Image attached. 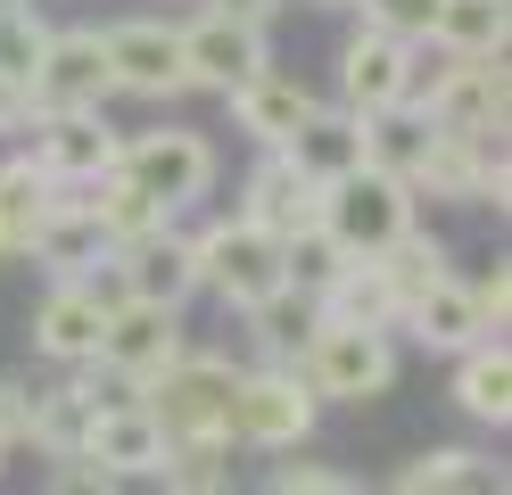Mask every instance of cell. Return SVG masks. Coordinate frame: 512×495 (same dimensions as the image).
Segmentation results:
<instances>
[{
	"instance_id": "836d02e7",
	"label": "cell",
	"mask_w": 512,
	"mask_h": 495,
	"mask_svg": "<svg viewBox=\"0 0 512 495\" xmlns=\"http://www.w3.org/2000/svg\"><path fill=\"white\" fill-rule=\"evenodd\" d=\"M42 42H50V25L25 9V0H0V75L25 83V75H34V58H42Z\"/></svg>"
},
{
	"instance_id": "5bb4252c",
	"label": "cell",
	"mask_w": 512,
	"mask_h": 495,
	"mask_svg": "<svg viewBox=\"0 0 512 495\" xmlns=\"http://www.w3.org/2000/svg\"><path fill=\"white\" fill-rule=\"evenodd\" d=\"M116 273H124V297L133 306H166L182 314L190 297H199V248H190V231H149V240L133 248H116Z\"/></svg>"
},
{
	"instance_id": "6da1fadb",
	"label": "cell",
	"mask_w": 512,
	"mask_h": 495,
	"mask_svg": "<svg viewBox=\"0 0 512 495\" xmlns=\"http://www.w3.org/2000/svg\"><path fill=\"white\" fill-rule=\"evenodd\" d=\"M290 372L306 380L314 405H372V396L397 388V339L356 330V322H314V339L298 347Z\"/></svg>"
},
{
	"instance_id": "e0dca14e",
	"label": "cell",
	"mask_w": 512,
	"mask_h": 495,
	"mask_svg": "<svg viewBox=\"0 0 512 495\" xmlns=\"http://www.w3.org/2000/svg\"><path fill=\"white\" fill-rule=\"evenodd\" d=\"M223 99H232V124L248 132V141L256 149H281V141H290V132L314 116V108H323V99H314L298 75H281V66H265V75H248L240 91H223Z\"/></svg>"
},
{
	"instance_id": "d6a6232c",
	"label": "cell",
	"mask_w": 512,
	"mask_h": 495,
	"mask_svg": "<svg viewBox=\"0 0 512 495\" xmlns=\"http://www.w3.org/2000/svg\"><path fill=\"white\" fill-rule=\"evenodd\" d=\"M372 264H380V273H389V281H397V297H413V289H422V281H438V273H446V248L430 240V231H422V223H413V231H405V240H389V248H380Z\"/></svg>"
},
{
	"instance_id": "7c38bea8",
	"label": "cell",
	"mask_w": 512,
	"mask_h": 495,
	"mask_svg": "<svg viewBox=\"0 0 512 495\" xmlns=\"http://www.w3.org/2000/svg\"><path fill=\"white\" fill-rule=\"evenodd\" d=\"M265 66H273L265 25L207 17V9L182 25V75H190V91H240L248 75H265Z\"/></svg>"
},
{
	"instance_id": "d6986e66",
	"label": "cell",
	"mask_w": 512,
	"mask_h": 495,
	"mask_svg": "<svg viewBox=\"0 0 512 495\" xmlns=\"http://www.w3.org/2000/svg\"><path fill=\"white\" fill-rule=\"evenodd\" d=\"M25 256H34L50 281H83L91 264H108L116 248H108V231L91 223V207H83V198H67V190H58V198H50V215H42V231H34V248H25Z\"/></svg>"
},
{
	"instance_id": "8d00e7d4",
	"label": "cell",
	"mask_w": 512,
	"mask_h": 495,
	"mask_svg": "<svg viewBox=\"0 0 512 495\" xmlns=\"http://www.w3.org/2000/svg\"><path fill=\"white\" fill-rule=\"evenodd\" d=\"M265 495H356V479H339V471H314V462H290Z\"/></svg>"
},
{
	"instance_id": "277c9868",
	"label": "cell",
	"mask_w": 512,
	"mask_h": 495,
	"mask_svg": "<svg viewBox=\"0 0 512 495\" xmlns=\"http://www.w3.org/2000/svg\"><path fill=\"white\" fill-rule=\"evenodd\" d=\"M314 223H323L347 256H380L389 240L413 231V190L397 174H380V165H356V174H339L314 198Z\"/></svg>"
},
{
	"instance_id": "e575fe53",
	"label": "cell",
	"mask_w": 512,
	"mask_h": 495,
	"mask_svg": "<svg viewBox=\"0 0 512 495\" xmlns=\"http://www.w3.org/2000/svg\"><path fill=\"white\" fill-rule=\"evenodd\" d=\"M356 17H364V25H380V33H397V42H430L438 0H356Z\"/></svg>"
},
{
	"instance_id": "5b68a950",
	"label": "cell",
	"mask_w": 512,
	"mask_h": 495,
	"mask_svg": "<svg viewBox=\"0 0 512 495\" xmlns=\"http://www.w3.org/2000/svg\"><path fill=\"white\" fill-rule=\"evenodd\" d=\"M190 248H199V289H215L232 314L265 306V297L281 289V240L256 231L248 215H223L207 231H190Z\"/></svg>"
},
{
	"instance_id": "484cf974",
	"label": "cell",
	"mask_w": 512,
	"mask_h": 495,
	"mask_svg": "<svg viewBox=\"0 0 512 495\" xmlns=\"http://www.w3.org/2000/svg\"><path fill=\"white\" fill-rule=\"evenodd\" d=\"M397 314H405V297H397V281L380 273L372 256H356L331 281V297H323V322H356V330H397Z\"/></svg>"
},
{
	"instance_id": "60d3db41",
	"label": "cell",
	"mask_w": 512,
	"mask_h": 495,
	"mask_svg": "<svg viewBox=\"0 0 512 495\" xmlns=\"http://www.w3.org/2000/svg\"><path fill=\"white\" fill-rule=\"evenodd\" d=\"M25 116H34V108H25V83L0 75V132H25Z\"/></svg>"
},
{
	"instance_id": "7402d4cb",
	"label": "cell",
	"mask_w": 512,
	"mask_h": 495,
	"mask_svg": "<svg viewBox=\"0 0 512 495\" xmlns=\"http://www.w3.org/2000/svg\"><path fill=\"white\" fill-rule=\"evenodd\" d=\"M281 157H290L314 190H331L339 174H356V165H364V116H347V108H314V116L290 132V141H281Z\"/></svg>"
},
{
	"instance_id": "f1b7e54d",
	"label": "cell",
	"mask_w": 512,
	"mask_h": 495,
	"mask_svg": "<svg viewBox=\"0 0 512 495\" xmlns=\"http://www.w3.org/2000/svg\"><path fill=\"white\" fill-rule=\"evenodd\" d=\"M83 429H91V396H83V380L42 388L34 405H25V446H42L50 462H58V454H83Z\"/></svg>"
},
{
	"instance_id": "52a82bcc",
	"label": "cell",
	"mask_w": 512,
	"mask_h": 495,
	"mask_svg": "<svg viewBox=\"0 0 512 495\" xmlns=\"http://www.w3.org/2000/svg\"><path fill=\"white\" fill-rule=\"evenodd\" d=\"M413 116L446 141H488L504 132V58H438L430 91L413 99Z\"/></svg>"
},
{
	"instance_id": "4316f807",
	"label": "cell",
	"mask_w": 512,
	"mask_h": 495,
	"mask_svg": "<svg viewBox=\"0 0 512 495\" xmlns=\"http://www.w3.org/2000/svg\"><path fill=\"white\" fill-rule=\"evenodd\" d=\"M50 198H58V190L34 174V157H9V165H0V264H17L25 248H34Z\"/></svg>"
},
{
	"instance_id": "b9f144b4",
	"label": "cell",
	"mask_w": 512,
	"mask_h": 495,
	"mask_svg": "<svg viewBox=\"0 0 512 495\" xmlns=\"http://www.w3.org/2000/svg\"><path fill=\"white\" fill-rule=\"evenodd\" d=\"M314 9H356V0H314Z\"/></svg>"
},
{
	"instance_id": "4dcf8cb0",
	"label": "cell",
	"mask_w": 512,
	"mask_h": 495,
	"mask_svg": "<svg viewBox=\"0 0 512 495\" xmlns=\"http://www.w3.org/2000/svg\"><path fill=\"white\" fill-rule=\"evenodd\" d=\"M314 322H323V306L298 289H273L265 306H248V330H256V347H265V363H298V347L314 339Z\"/></svg>"
},
{
	"instance_id": "f546056e",
	"label": "cell",
	"mask_w": 512,
	"mask_h": 495,
	"mask_svg": "<svg viewBox=\"0 0 512 495\" xmlns=\"http://www.w3.org/2000/svg\"><path fill=\"white\" fill-rule=\"evenodd\" d=\"M347 264H356V256H347L323 223H306V231H290V240H281V289H298V297H314V306H323L331 281L347 273Z\"/></svg>"
},
{
	"instance_id": "4fadbf2b",
	"label": "cell",
	"mask_w": 512,
	"mask_h": 495,
	"mask_svg": "<svg viewBox=\"0 0 512 495\" xmlns=\"http://www.w3.org/2000/svg\"><path fill=\"white\" fill-rule=\"evenodd\" d=\"M413 190L446 198V207H504L512 198V174H504V132H488V141H430L422 174H413Z\"/></svg>"
},
{
	"instance_id": "3957f363",
	"label": "cell",
	"mask_w": 512,
	"mask_h": 495,
	"mask_svg": "<svg viewBox=\"0 0 512 495\" xmlns=\"http://www.w3.org/2000/svg\"><path fill=\"white\" fill-rule=\"evenodd\" d=\"M116 182H133V190L157 198L166 215H182V207H199V198L215 190V149H207V132L157 124V132L116 141Z\"/></svg>"
},
{
	"instance_id": "d590c367",
	"label": "cell",
	"mask_w": 512,
	"mask_h": 495,
	"mask_svg": "<svg viewBox=\"0 0 512 495\" xmlns=\"http://www.w3.org/2000/svg\"><path fill=\"white\" fill-rule=\"evenodd\" d=\"M50 495H124V479H108L91 454H58L50 462Z\"/></svg>"
},
{
	"instance_id": "ffe728a7",
	"label": "cell",
	"mask_w": 512,
	"mask_h": 495,
	"mask_svg": "<svg viewBox=\"0 0 512 495\" xmlns=\"http://www.w3.org/2000/svg\"><path fill=\"white\" fill-rule=\"evenodd\" d=\"M100 306L75 289V281H50V297L34 306V355L42 363H58V372H83L91 355H100Z\"/></svg>"
},
{
	"instance_id": "8fae6325",
	"label": "cell",
	"mask_w": 512,
	"mask_h": 495,
	"mask_svg": "<svg viewBox=\"0 0 512 495\" xmlns=\"http://www.w3.org/2000/svg\"><path fill=\"white\" fill-rule=\"evenodd\" d=\"M108 50V83L133 91V99H182L190 75H182V25H157V17H124L100 33Z\"/></svg>"
},
{
	"instance_id": "603a6c76",
	"label": "cell",
	"mask_w": 512,
	"mask_h": 495,
	"mask_svg": "<svg viewBox=\"0 0 512 495\" xmlns=\"http://www.w3.org/2000/svg\"><path fill=\"white\" fill-rule=\"evenodd\" d=\"M455 405L479 429H504L512 421V355H504V339H479V347L455 355Z\"/></svg>"
},
{
	"instance_id": "d4e9b609",
	"label": "cell",
	"mask_w": 512,
	"mask_h": 495,
	"mask_svg": "<svg viewBox=\"0 0 512 495\" xmlns=\"http://www.w3.org/2000/svg\"><path fill=\"white\" fill-rule=\"evenodd\" d=\"M504 33H512V0H438L430 17V42L446 58H504Z\"/></svg>"
},
{
	"instance_id": "8992f818",
	"label": "cell",
	"mask_w": 512,
	"mask_h": 495,
	"mask_svg": "<svg viewBox=\"0 0 512 495\" xmlns=\"http://www.w3.org/2000/svg\"><path fill=\"white\" fill-rule=\"evenodd\" d=\"M116 83H108V50H100V33L91 25H58L42 58H34V75H25V108L34 116H75V108H108Z\"/></svg>"
},
{
	"instance_id": "74e56055",
	"label": "cell",
	"mask_w": 512,
	"mask_h": 495,
	"mask_svg": "<svg viewBox=\"0 0 512 495\" xmlns=\"http://www.w3.org/2000/svg\"><path fill=\"white\" fill-rule=\"evenodd\" d=\"M471 306H479V322H488V339H504V314H512V281H504V264L488 281H471Z\"/></svg>"
},
{
	"instance_id": "83f0119b",
	"label": "cell",
	"mask_w": 512,
	"mask_h": 495,
	"mask_svg": "<svg viewBox=\"0 0 512 495\" xmlns=\"http://www.w3.org/2000/svg\"><path fill=\"white\" fill-rule=\"evenodd\" d=\"M430 141H438V132H430L422 116H413V108H380V116H364V165L397 174L405 190H413V174H422Z\"/></svg>"
},
{
	"instance_id": "f35d334b",
	"label": "cell",
	"mask_w": 512,
	"mask_h": 495,
	"mask_svg": "<svg viewBox=\"0 0 512 495\" xmlns=\"http://www.w3.org/2000/svg\"><path fill=\"white\" fill-rule=\"evenodd\" d=\"M25 405H34V396L17 380H0V446H25Z\"/></svg>"
},
{
	"instance_id": "ac0fdd59",
	"label": "cell",
	"mask_w": 512,
	"mask_h": 495,
	"mask_svg": "<svg viewBox=\"0 0 512 495\" xmlns=\"http://www.w3.org/2000/svg\"><path fill=\"white\" fill-rule=\"evenodd\" d=\"M397 330H413V339L438 347V355H463V347L488 339V322H479V306H471V281H455V273H438V281L413 289L405 314H397Z\"/></svg>"
},
{
	"instance_id": "9c48e42d",
	"label": "cell",
	"mask_w": 512,
	"mask_h": 495,
	"mask_svg": "<svg viewBox=\"0 0 512 495\" xmlns=\"http://www.w3.org/2000/svg\"><path fill=\"white\" fill-rule=\"evenodd\" d=\"M34 124V174L50 190H91V182H108L116 174V132L100 108H75V116H25Z\"/></svg>"
},
{
	"instance_id": "30bf717a",
	"label": "cell",
	"mask_w": 512,
	"mask_h": 495,
	"mask_svg": "<svg viewBox=\"0 0 512 495\" xmlns=\"http://www.w3.org/2000/svg\"><path fill=\"white\" fill-rule=\"evenodd\" d=\"M174 355H190L182 314H166V306H133V297H124V306L100 322V355H91V363H100L108 380H124V388H149Z\"/></svg>"
},
{
	"instance_id": "2e32d148",
	"label": "cell",
	"mask_w": 512,
	"mask_h": 495,
	"mask_svg": "<svg viewBox=\"0 0 512 495\" xmlns=\"http://www.w3.org/2000/svg\"><path fill=\"white\" fill-rule=\"evenodd\" d=\"M83 454L100 462L108 479H157V462H166V429L149 421V405H100L83 429Z\"/></svg>"
},
{
	"instance_id": "cb8c5ba5",
	"label": "cell",
	"mask_w": 512,
	"mask_h": 495,
	"mask_svg": "<svg viewBox=\"0 0 512 495\" xmlns=\"http://www.w3.org/2000/svg\"><path fill=\"white\" fill-rule=\"evenodd\" d=\"M397 495H504V471L471 446H430V454L405 462Z\"/></svg>"
},
{
	"instance_id": "ab89813d",
	"label": "cell",
	"mask_w": 512,
	"mask_h": 495,
	"mask_svg": "<svg viewBox=\"0 0 512 495\" xmlns=\"http://www.w3.org/2000/svg\"><path fill=\"white\" fill-rule=\"evenodd\" d=\"M207 17H240V25H273L281 0H207Z\"/></svg>"
},
{
	"instance_id": "7a4b0ae2",
	"label": "cell",
	"mask_w": 512,
	"mask_h": 495,
	"mask_svg": "<svg viewBox=\"0 0 512 495\" xmlns=\"http://www.w3.org/2000/svg\"><path fill=\"white\" fill-rule=\"evenodd\" d=\"M232 388H240L232 355H174L166 372L141 388V405H149L157 429H166V446H182V438H232Z\"/></svg>"
},
{
	"instance_id": "7bdbcfd3",
	"label": "cell",
	"mask_w": 512,
	"mask_h": 495,
	"mask_svg": "<svg viewBox=\"0 0 512 495\" xmlns=\"http://www.w3.org/2000/svg\"><path fill=\"white\" fill-rule=\"evenodd\" d=\"M0 462H9V446H0Z\"/></svg>"
},
{
	"instance_id": "ba28073f",
	"label": "cell",
	"mask_w": 512,
	"mask_h": 495,
	"mask_svg": "<svg viewBox=\"0 0 512 495\" xmlns=\"http://www.w3.org/2000/svg\"><path fill=\"white\" fill-rule=\"evenodd\" d=\"M314 413L323 405L306 396V380L290 372V363H256V372H240V388H232V446H265V454L306 446Z\"/></svg>"
},
{
	"instance_id": "44dd1931",
	"label": "cell",
	"mask_w": 512,
	"mask_h": 495,
	"mask_svg": "<svg viewBox=\"0 0 512 495\" xmlns=\"http://www.w3.org/2000/svg\"><path fill=\"white\" fill-rule=\"evenodd\" d=\"M314 198H323V190H314L281 149H265V157H256V174H248V190H240V215L256 231H273V240H290V231L314 223Z\"/></svg>"
},
{
	"instance_id": "9a60e30c",
	"label": "cell",
	"mask_w": 512,
	"mask_h": 495,
	"mask_svg": "<svg viewBox=\"0 0 512 495\" xmlns=\"http://www.w3.org/2000/svg\"><path fill=\"white\" fill-rule=\"evenodd\" d=\"M405 75H413V42H397L380 25H356V42L339 50V108L347 116L405 108Z\"/></svg>"
},
{
	"instance_id": "1f68e13d",
	"label": "cell",
	"mask_w": 512,
	"mask_h": 495,
	"mask_svg": "<svg viewBox=\"0 0 512 495\" xmlns=\"http://www.w3.org/2000/svg\"><path fill=\"white\" fill-rule=\"evenodd\" d=\"M166 495H232V438H182L157 462Z\"/></svg>"
}]
</instances>
